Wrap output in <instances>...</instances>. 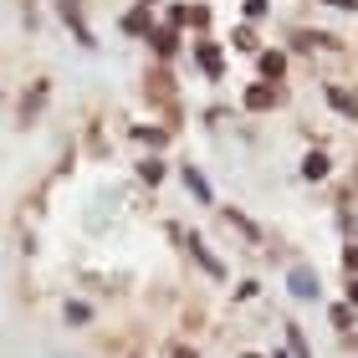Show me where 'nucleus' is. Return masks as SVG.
<instances>
[{
	"instance_id": "f257e3e1",
	"label": "nucleus",
	"mask_w": 358,
	"mask_h": 358,
	"mask_svg": "<svg viewBox=\"0 0 358 358\" xmlns=\"http://www.w3.org/2000/svg\"><path fill=\"white\" fill-rule=\"evenodd\" d=\"M276 103V87L271 83H256V87H246V108H256V113H262V108H271Z\"/></svg>"
},
{
	"instance_id": "f03ea898",
	"label": "nucleus",
	"mask_w": 358,
	"mask_h": 358,
	"mask_svg": "<svg viewBox=\"0 0 358 358\" xmlns=\"http://www.w3.org/2000/svg\"><path fill=\"white\" fill-rule=\"evenodd\" d=\"M328 103L343 113V118H358V97L353 92H343V87H328Z\"/></svg>"
},
{
	"instance_id": "7ed1b4c3",
	"label": "nucleus",
	"mask_w": 358,
	"mask_h": 358,
	"mask_svg": "<svg viewBox=\"0 0 358 358\" xmlns=\"http://www.w3.org/2000/svg\"><path fill=\"white\" fill-rule=\"evenodd\" d=\"M292 292H297V297H317V276L307 266H297V271H292Z\"/></svg>"
},
{
	"instance_id": "20e7f679",
	"label": "nucleus",
	"mask_w": 358,
	"mask_h": 358,
	"mask_svg": "<svg viewBox=\"0 0 358 358\" xmlns=\"http://www.w3.org/2000/svg\"><path fill=\"white\" fill-rule=\"evenodd\" d=\"M62 15H67V21L77 26V41H83V46H92V31L83 26V10H77V0H62Z\"/></svg>"
},
{
	"instance_id": "39448f33",
	"label": "nucleus",
	"mask_w": 358,
	"mask_h": 358,
	"mask_svg": "<svg viewBox=\"0 0 358 358\" xmlns=\"http://www.w3.org/2000/svg\"><path fill=\"white\" fill-rule=\"evenodd\" d=\"M194 57H200L205 77H220V52H215V46H210V41H200V46H194Z\"/></svg>"
},
{
	"instance_id": "423d86ee",
	"label": "nucleus",
	"mask_w": 358,
	"mask_h": 358,
	"mask_svg": "<svg viewBox=\"0 0 358 358\" xmlns=\"http://www.w3.org/2000/svg\"><path fill=\"white\" fill-rule=\"evenodd\" d=\"M149 41L159 46V57H174V52H179V36H174L169 26H164V31H149Z\"/></svg>"
},
{
	"instance_id": "0eeeda50",
	"label": "nucleus",
	"mask_w": 358,
	"mask_h": 358,
	"mask_svg": "<svg viewBox=\"0 0 358 358\" xmlns=\"http://www.w3.org/2000/svg\"><path fill=\"white\" fill-rule=\"evenodd\" d=\"M302 174H307V179H322V174H328V154H322V149H313V154L302 159Z\"/></svg>"
},
{
	"instance_id": "6e6552de",
	"label": "nucleus",
	"mask_w": 358,
	"mask_h": 358,
	"mask_svg": "<svg viewBox=\"0 0 358 358\" xmlns=\"http://www.w3.org/2000/svg\"><path fill=\"white\" fill-rule=\"evenodd\" d=\"M123 31H134V36H149V31H154V26H149V10H128V15H123Z\"/></svg>"
},
{
	"instance_id": "1a4fd4ad",
	"label": "nucleus",
	"mask_w": 358,
	"mask_h": 358,
	"mask_svg": "<svg viewBox=\"0 0 358 358\" xmlns=\"http://www.w3.org/2000/svg\"><path fill=\"white\" fill-rule=\"evenodd\" d=\"M262 72H266V77H282V72H287V57H282V52H262Z\"/></svg>"
},
{
	"instance_id": "9d476101",
	"label": "nucleus",
	"mask_w": 358,
	"mask_h": 358,
	"mask_svg": "<svg viewBox=\"0 0 358 358\" xmlns=\"http://www.w3.org/2000/svg\"><path fill=\"white\" fill-rule=\"evenodd\" d=\"M185 185H189L194 194H200V200H210V185H205V179H200V174H194V169H185Z\"/></svg>"
},
{
	"instance_id": "9b49d317",
	"label": "nucleus",
	"mask_w": 358,
	"mask_h": 358,
	"mask_svg": "<svg viewBox=\"0 0 358 358\" xmlns=\"http://www.w3.org/2000/svg\"><path fill=\"white\" fill-rule=\"evenodd\" d=\"M236 46H241V52H256V36H251V31H246V26H241V31H236Z\"/></svg>"
},
{
	"instance_id": "f8f14e48",
	"label": "nucleus",
	"mask_w": 358,
	"mask_h": 358,
	"mask_svg": "<svg viewBox=\"0 0 358 358\" xmlns=\"http://www.w3.org/2000/svg\"><path fill=\"white\" fill-rule=\"evenodd\" d=\"M343 262H348V266L358 271V246H348V256H343Z\"/></svg>"
},
{
	"instance_id": "ddd939ff",
	"label": "nucleus",
	"mask_w": 358,
	"mask_h": 358,
	"mask_svg": "<svg viewBox=\"0 0 358 358\" xmlns=\"http://www.w3.org/2000/svg\"><path fill=\"white\" fill-rule=\"evenodd\" d=\"M328 6H338V10H353V6H358V0H328Z\"/></svg>"
},
{
	"instance_id": "4468645a",
	"label": "nucleus",
	"mask_w": 358,
	"mask_h": 358,
	"mask_svg": "<svg viewBox=\"0 0 358 358\" xmlns=\"http://www.w3.org/2000/svg\"><path fill=\"white\" fill-rule=\"evenodd\" d=\"M348 297H353V307H358V287H353V292H348Z\"/></svg>"
},
{
	"instance_id": "2eb2a0df",
	"label": "nucleus",
	"mask_w": 358,
	"mask_h": 358,
	"mask_svg": "<svg viewBox=\"0 0 358 358\" xmlns=\"http://www.w3.org/2000/svg\"><path fill=\"white\" fill-rule=\"evenodd\" d=\"M143 6H149V0H143Z\"/></svg>"
}]
</instances>
